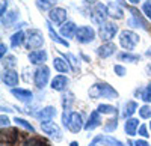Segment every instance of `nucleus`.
Segmentation results:
<instances>
[{
	"label": "nucleus",
	"mask_w": 151,
	"mask_h": 146,
	"mask_svg": "<svg viewBox=\"0 0 151 146\" xmlns=\"http://www.w3.org/2000/svg\"><path fill=\"white\" fill-rule=\"evenodd\" d=\"M91 98H106V100H115L118 98V92L107 83H95L89 89Z\"/></svg>",
	"instance_id": "nucleus-1"
},
{
	"label": "nucleus",
	"mask_w": 151,
	"mask_h": 146,
	"mask_svg": "<svg viewBox=\"0 0 151 146\" xmlns=\"http://www.w3.org/2000/svg\"><path fill=\"white\" fill-rule=\"evenodd\" d=\"M44 44V36L42 32L38 29H30L26 33V39H24V47L27 50H36V48L42 47Z\"/></svg>",
	"instance_id": "nucleus-2"
},
{
	"label": "nucleus",
	"mask_w": 151,
	"mask_h": 146,
	"mask_svg": "<svg viewBox=\"0 0 151 146\" xmlns=\"http://www.w3.org/2000/svg\"><path fill=\"white\" fill-rule=\"evenodd\" d=\"M119 44L124 50L132 51L136 48V45L139 44V36L132 30H122L119 33Z\"/></svg>",
	"instance_id": "nucleus-3"
},
{
	"label": "nucleus",
	"mask_w": 151,
	"mask_h": 146,
	"mask_svg": "<svg viewBox=\"0 0 151 146\" xmlns=\"http://www.w3.org/2000/svg\"><path fill=\"white\" fill-rule=\"evenodd\" d=\"M48 78H50V68L47 65H41L35 71V77H33V81H35V86L38 89H42L47 86L48 83Z\"/></svg>",
	"instance_id": "nucleus-4"
},
{
	"label": "nucleus",
	"mask_w": 151,
	"mask_h": 146,
	"mask_svg": "<svg viewBox=\"0 0 151 146\" xmlns=\"http://www.w3.org/2000/svg\"><path fill=\"white\" fill-rule=\"evenodd\" d=\"M116 32H118V26L115 23H104L98 29V36H100V39H101V41L110 42V39L116 35Z\"/></svg>",
	"instance_id": "nucleus-5"
},
{
	"label": "nucleus",
	"mask_w": 151,
	"mask_h": 146,
	"mask_svg": "<svg viewBox=\"0 0 151 146\" xmlns=\"http://www.w3.org/2000/svg\"><path fill=\"white\" fill-rule=\"evenodd\" d=\"M95 39V30L91 26H82L76 33V41L79 44H89Z\"/></svg>",
	"instance_id": "nucleus-6"
},
{
	"label": "nucleus",
	"mask_w": 151,
	"mask_h": 146,
	"mask_svg": "<svg viewBox=\"0 0 151 146\" xmlns=\"http://www.w3.org/2000/svg\"><path fill=\"white\" fill-rule=\"evenodd\" d=\"M41 128H42V131L45 132V134L52 136L56 142L62 140V131H60V128H59L55 122H52V120H45V122H41Z\"/></svg>",
	"instance_id": "nucleus-7"
},
{
	"label": "nucleus",
	"mask_w": 151,
	"mask_h": 146,
	"mask_svg": "<svg viewBox=\"0 0 151 146\" xmlns=\"http://www.w3.org/2000/svg\"><path fill=\"white\" fill-rule=\"evenodd\" d=\"M107 15H109V14H107V6H104L103 3H97L95 8H94V11H92V18H94V21L101 26V24L106 23Z\"/></svg>",
	"instance_id": "nucleus-8"
},
{
	"label": "nucleus",
	"mask_w": 151,
	"mask_h": 146,
	"mask_svg": "<svg viewBox=\"0 0 151 146\" xmlns=\"http://www.w3.org/2000/svg\"><path fill=\"white\" fill-rule=\"evenodd\" d=\"M82 128H85L82 115L77 112H71L70 119H68V130H71L73 132H79Z\"/></svg>",
	"instance_id": "nucleus-9"
},
{
	"label": "nucleus",
	"mask_w": 151,
	"mask_h": 146,
	"mask_svg": "<svg viewBox=\"0 0 151 146\" xmlns=\"http://www.w3.org/2000/svg\"><path fill=\"white\" fill-rule=\"evenodd\" d=\"M48 18L52 23L58 24V26H62V24L67 21V11L62 9V8H53L48 14Z\"/></svg>",
	"instance_id": "nucleus-10"
},
{
	"label": "nucleus",
	"mask_w": 151,
	"mask_h": 146,
	"mask_svg": "<svg viewBox=\"0 0 151 146\" xmlns=\"http://www.w3.org/2000/svg\"><path fill=\"white\" fill-rule=\"evenodd\" d=\"M2 80H3V83L6 84L8 88L14 89L17 84H18V81H20V77H18V72H17V71H14V69H6V71L3 72V75H2Z\"/></svg>",
	"instance_id": "nucleus-11"
},
{
	"label": "nucleus",
	"mask_w": 151,
	"mask_h": 146,
	"mask_svg": "<svg viewBox=\"0 0 151 146\" xmlns=\"http://www.w3.org/2000/svg\"><path fill=\"white\" fill-rule=\"evenodd\" d=\"M11 93L15 96V98L21 103H30L32 98H33V93L27 89H20V88H14L11 89Z\"/></svg>",
	"instance_id": "nucleus-12"
},
{
	"label": "nucleus",
	"mask_w": 151,
	"mask_h": 146,
	"mask_svg": "<svg viewBox=\"0 0 151 146\" xmlns=\"http://www.w3.org/2000/svg\"><path fill=\"white\" fill-rule=\"evenodd\" d=\"M130 12L133 14V17L129 20V26H132V27H141V29H148V26H147V21H144L142 20V17H141V14L137 12L136 9H133V8H130Z\"/></svg>",
	"instance_id": "nucleus-13"
},
{
	"label": "nucleus",
	"mask_w": 151,
	"mask_h": 146,
	"mask_svg": "<svg viewBox=\"0 0 151 146\" xmlns=\"http://www.w3.org/2000/svg\"><path fill=\"white\" fill-rule=\"evenodd\" d=\"M115 51H116V45L113 44V42H104L103 45H100L97 48V54L101 57V59H106V57L112 56Z\"/></svg>",
	"instance_id": "nucleus-14"
},
{
	"label": "nucleus",
	"mask_w": 151,
	"mask_h": 146,
	"mask_svg": "<svg viewBox=\"0 0 151 146\" xmlns=\"http://www.w3.org/2000/svg\"><path fill=\"white\" fill-rule=\"evenodd\" d=\"M77 30H79V27L76 26V23H73V21H67L60 26V35L64 36V38H73V36H76Z\"/></svg>",
	"instance_id": "nucleus-15"
},
{
	"label": "nucleus",
	"mask_w": 151,
	"mask_h": 146,
	"mask_svg": "<svg viewBox=\"0 0 151 146\" xmlns=\"http://www.w3.org/2000/svg\"><path fill=\"white\" fill-rule=\"evenodd\" d=\"M29 60L33 65H44L47 60V51L45 50H35L29 53Z\"/></svg>",
	"instance_id": "nucleus-16"
},
{
	"label": "nucleus",
	"mask_w": 151,
	"mask_h": 146,
	"mask_svg": "<svg viewBox=\"0 0 151 146\" xmlns=\"http://www.w3.org/2000/svg\"><path fill=\"white\" fill-rule=\"evenodd\" d=\"M100 125H101V118H100V112L95 110V112L91 113L89 119H88V122L85 124V130L86 131H92V130H95Z\"/></svg>",
	"instance_id": "nucleus-17"
},
{
	"label": "nucleus",
	"mask_w": 151,
	"mask_h": 146,
	"mask_svg": "<svg viewBox=\"0 0 151 146\" xmlns=\"http://www.w3.org/2000/svg\"><path fill=\"white\" fill-rule=\"evenodd\" d=\"M56 115H58L56 108H55L53 105H47V107H44L36 116L41 119V122H45V120H53V119L56 118Z\"/></svg>",
	"instance_id": "nucleus-18"
},
{
	"label": "nucleus",
	"mask_w": 151,
	"mask_h": 146,
	"mask_svg": "<svg viewBox=\"0 0 151 146\" xmlns=\"http://www.w3.org/2000/svg\"><path fill=\"white\" fill-rule=\"evenodd\" d=\"M68 86V78L65 75H56L53 80H52V89L56 90V92H62L65 90Z\"/></svg>",
	"instance_id": "nucleus-19"
},
{
	"label": "nucleus",
	"mask_w": 151,
	"mask_h": 146,
	"mask_svg": "<svg viewBox=\"0 0 151 146\" xmlns=\"http://www.w3.org/2000/svg\"><path fill=\"white\" fill-rule=\"evenodd\" d=\"M139 120L137 119H134V118H130V119H125V124H124V128H125V132L130 136V137H133V136H136V132H137V130H139Z\"/></svg>",
	"instance_id": "nucleus-20"
},
{
	"label": "nucleus",
	"mask_w": 151,
	"mask_h": 146,
	"mask_svg": "<svg viewBox=\"0 0 151 146\" xmlns=\"http://www.w3.org/2000/svg\"><path fill=\"white\" fill-rule=\"evenodd\" d=\"M53 66H55V69L58 71V72H68L70 71V63H68V60L65 59V57H55V60H53Z\"/></svg>",
	"instance_id": "nucleus-21"
},
{
	"label": "nucleus",
	"mask_w": 151,
	"mask_h": 146,
	"mask_svg": "<svg viewBox=\"0 0 151 146\" xmlns=\"http://www.w3.org/2000/svg\"><path fill=\"white\" fill-rule=\"evenodd\" d=\"M107 14H109V17L116 18V20H119V18H122V17H124L122 9H121L115 2H109V3H107Z\"/></svg>",
	"instance_id": "nucleus-22"
},
{
	"label": "nucleus",
	"mask_w": 151,
	"mask_h": 146,
	"mask_svg": "<svg viewBox=\"0 0 151 146\" xmlns=\"http://www.w3.org/2000/svg\"><path fill=\"white\" fill-rule=\"evenodd\" d=\"M47 29H48V35H50V38L53 39V42H58V44L64 45V47H68V45H70V42H68L67 39H62L60 35L55 32V29H53L52 24H50V21H47Z\"/></svg>",
	"instance_id": "nucleus-23"
},
{
	"label": "nucleus",
	"mask_w": 151,
	"mask_h": 146,
	"mask_svg": "<svg viewBox=\"0 0 151 146\" xmlns=\"http://www.w3.org/2000/svg\"><path fill=\"white\" fill-rule=\"evenodd\" d=\"M137 110V104L134 101H127L124 104V110H122V118L125 119H130V116Z\"/></svg>",
	"instance_id": "nucleus-24"
},
{
	"label": "nucleus",
	"mask_w": 151,
	"mask_h": 146,
	"mask_svg": "<svg viewBox=\"0 0 151 146\" xmlns=\"http://www.w3.org/2000/svg\"><path fill=\"white\" fill-rule=\"evenodd\" d=\"M94 142H95V143L103 142V143H106L107 146H124L119 140L113 139V137H110V136H98V137H95V139H94Z\"/></svg>",
	"instance_id": "nucleus-25"
},
{
	"label": "nucleus",
	"mask_w": 151,
	"mask_h": 146,
	"mask_svg": "<svg viewBox=\"0 0 151 146\" xmlns=\"http://www.w3.org/2000/svg\"><path fill=\"white\" fill-rule=\"evenodd\" d=\"M24 39H26V33L21 32V30H18V32H15L14 35L11 36V45L17 48V47H20L21 44H24Z\"/></svg>",
	"instance_id": "nucleus-26"
},
{
	"label": "nucleus",
	"mask_w": 151,
	"mask_h": 146,
	"mask_svg": "<svg viewBox=\"0 0 151 146\" xmlns=\"http://www.w3.org/2000/svg\"><path fill=\"white\" fill-rule=\"evenodd\" d=\"M17 18H18V12L17 11H12V12H9V14H6V15L2 17V24H3L5 27H11Z\"/></svg>",
	"instance_id": "nucleus-27"
},
{
	"label": "nucleus",
	"mask_w": 151,
	"mask_h": 146,
	"mask_svg": "<svg viewBox=\"0 0 151 146\" xmlns=\"http://www.w3.org/2000/svg\"><path fill=\"white\" fill-rule=\"evenodd\" d=\"M56 5V0H36V8L40 11H52Z\"/></svg>",
	"instance_id": "nucleus-28"
},
{
	"label": "nucleus",
	"mask_w": 151,
	"mask_h": 146,
	"mask_svg": "<svg viewBox=\"0 0 151 146\" xmlns=\"http://www.w3.org/2000/svg\"><path fill=\"white\" fill-rule=\"evenodd\" d=\"M118 59L121 60V62H132V63H134V62L139 60V56H137V54H132L129 51H124V53L118 54Z\"/></svg>",
	"instance_id": "nucleus-29"
},
{
	"label": "nucleus",
	"mask_w": 151,
	"mask_h": 146,
	"mask_svg": "<svg viewBox=\"0 0 151 146\" xmlns=\"http://www.w3.org/2000/svg\"><path fill=\"white\" fill-rule=\"evenodd\" d=\"M97 110L103 115H115L116 113V108L113 105H109V104H100Z\"/></svg>",
	"instance_id": "nucleus-30"
},
{
	"label": "nucleus",
	"mask_w": 151,
	"mask_h": 146,
	"mask_svg": "<svg viewBox=\"0 0 151 146\" xmlns=\"http://www.w3.org/2000/svg\"><path fill=\"white\" fill-rule=\"evenodd\" d=\"M67 60H68V63L73 66V71H77V68H79V60H77V57H76L74 54H71V53H65V54H62Z\"/></svg>",
	"instance_id": "nucleus-31"
},
{
	"label": "nucleus",
	"mask_w": 151,
	"mask_h": 146,
	"mask_svg": "<svg viewBox=\"0 0 151 146\" xmlns=\"http://www.w3.org/2000/svg\"><path fill=\"white\" fill-rule=\"evenodd\" d=\"M14 122H15L17 125L23 127V128H26V130H27V131H30V132H35V128H33V127L27 122L26 119H21V118H18V116H17V118L14 119Z\"/></svg>",
	"instance_id": "nucleus-32"
},
{
	"label": "nucleus",
	"mask_w": 151,
	"mask_h": 146,
	"mask_svg": "<svg viewBox=\"0 0 151 146\" xmlns=\"http://www.w3.org/2000/svg\"><path fill=\"white\" fill-rule=\"evenodd\" d=\"M116 128H118V119H116V118H115V119L107 120V124L103 127L104 132H112V131H115Z\"/></svg>",
	"instance_id": "nucleus-33"
},
{
	"label": "nucleus",
	"mask_w": 151,
	"mask_h": 146,
	"mask_svg": "<svg viewBox=\"0 0 151 146\" xmlns=\"http://www.w3.org/2000/svg\"><path fill=\"white\" fill-rule=\"evenodd\" d=\"M139 116L142 118V119H151V107L150 105H142V107H139Z\"/></svg>",
	"instance_id": "nucleus-34"
},
{
	"label": "nucleus",
	"mask_w": 151,
	"mask_h": 146,
	"mask_svg": "<svg viewBox=\"0 0 151 146\" xmlns=\"http://www.w3.org/2000/svg\"><path fill=\"white\" fill-rule=\"evenodd\" d=\"M15 62H17L15 56H6V57H3V66L6 69H11L12 66H15Z\"/></svg>",
	"instance_id": "nucleus-35"
},
{
	"label": "nucleus",
	"mask_w": 151,
	"mask_h": 146,
	"mask_svg": "<svg viewBox=\"0 0 151 146\" xmlns=\"http://www.w3.org/2000/svg\"><path fill=\"white\" fill-rule=\"evenodd\" d=\"M24 146H47L41 139H36V137H32V139H29L26 143H24Z\"/></svg>",
	"instance_id": "nucleus-36"
},
{
	"label": "nucleus",
	"mask_w": 151,
	"mask_h": 146,
	"mask_svg": "<svg viewBox=\"0 0 151 146\" xmlns=\"http://www.w3.org/2000/svg\"><path fill=\"white\" fill-rule=\"evenodd\" d=\"M113 71H115V74L118 77H124L125 74H127V69H125L122 65H115V66H113Z\"/></svg>",
	"instance_id": "nucleus-37"
},
{
	"label": "nucleus",
	"mask_w": 151,
	"mask_h": 146,
	"mask_svg": "<svg viewBox=\"0 0 151 146\" xmlns=\"http://www.w3.org/2000/svg\"><path fill=\"white\" fill-rule=\"evenodd\" d=\"M17 139H18V132L17 131H9L8 137H6V143H14Z\"/></svg>",
	"instance_id": "nucleus-38"
},
{
	"label": "nucleus",
	"mask_w": 151,
	"mask_h": 146,
	"mask_svg": "<svg viewBox=\"0 0 151 146\" xmlns=\"http://www.w3.org/2000/svg\"><path fill=\"white\" fill-rule=\"evenodd\" d=\"M142 12L148 20H151V3H144L142 5Z\"/></svg>",
	"instance_id": "nucleus-39"
},
{
	"label": "nucleus",
	"mask_w": 151,
	"mask_h": 146,
	"mask_svg": "<svg viewBox=\"0 0 151 146\" xmlns=\"http://www.w3.org/2000/svg\"><path fill=\"white\" fill-rule=\"evenodd\" d=\"M139 136H142L144 139H147L150 134H148V131H147V127L145 125H141L139 127Z\"/></svg>",
	"instance_id": "nucleus-40"
},
{
	"label": "nucleus",
	"mask_w": 151,
	"mask_h": 146,
	"mask_svg": "<svg viewBox=\"0 0 151 146\" xmlns=\"http://www.w3.org/2000/svg\"><path fill=\"white\" fill-rule=\"evenodd\" d=\"M6 8H8V3H6V0H2V9H0V15H6Z\"/></svg>",
	"instance_id": "nucleus-41"
},
{
	"label": "nucleus",
	"mask_w": 151,
	"mask_h": 146,
	"mask_svg": "<svg viewBox=\"0 0 151 146\" xmlns=\"http://www.w3.org/2000/svg\"><path fill=\"white\" fill-rule=\"evenodd\" d=\"M6 51H8V47H6V45L2 42V44H0V56H2V57H5Z\"/></svg>",
	"instance_id": "nucleus-42"
},
{
	"label": "nucleus",
	"mask_w": 151,
	"mask_h": 146,
	"mask_svg": "<svg viewBox=\"0 0 151 146\" xmlns=\"http://www.w3.org/2000/svg\"><path fill=\"white\" fill-rule=\"evenodd\" d=\"M9 125V119L5 116V115H2V128H5V127H8Z\"/></svg>",
	"instance_id": "nucleus-43"
},
{
	"label": "nucleus",
	"mask_w": 151,
	"mask_h": 146,
	"mask_svg": "<svg viewBox=\"0 0 151 146\" xmlns=\"http://www.w3.org/2000/svg\"><path fill=\"white\" fill-rule=\"evenodd\" d=\"M134 146H150L145 140H136L134 142Z\"/></svg>",
	"instance_id": "nucleus-44"
},
{
	"label": "nucleus",
	"mask_w": 151,
	"mask_h": 146,
	"mask_svg": "<svg viewBox=\"0 0 151 146\" xmlns=\"http://www.w3.org/2000/svg\"><path fill=\"white\" fill-rule=\"evenodd\" d=\"M145 90H147V93H150V95H151V83H150L148 86L145 88Z\"/></svg>",
	"instance_id": "nucleus-45"
},
{
	"label": "nucleus",
	"mask_w": 151,
	"mask_h": 146,
	"mask_svg": "<svg viewBox=\"0 0 151 146\" xmlns=\"http://www.w3.org/2000/svg\"><path fill=\"white\" fill-rule=\"evenodd\" d=\"M129 2H130V3H133V5H136V3H139L141 0H129Z\"/></svg>",
	"instance_id": "nucleus-46"
},
{
	"label": "nucleus",
	"mask_w": 151,
	"mask_h": 146,
	"mask_svg": "<svg viewBox=\"0 0 151 146\" xmlns=\"http://www.w3.org/2000/svg\"><path fill=\"white\" fill-rule=\"evenodd\" d=\"M86 2H88V3H97L98 0H86Z\"/></svg>",
	"instance_id": "nucleus-47"
},
{
	"label": "nucleus",
	"mask_w": 151,
	"mask_h": 146,
	"mask_svg": "<svg viewBox=\"0 0 151 146\" xmlns=\"http://www.w3.org/2000/svg\"><path fill=\"white\" fill-rule=\"evenodd\" d=\"M70 146H79V143L77 142H71V145Z\"/></svg>",
	"instance_id": "nucleus-48"
},
{
	"label": "nucleus",
	"mask_w": 151,
	"mask_h": 146,
	"mask_svg": "<svg viewBox=\"0 0 151 146\" xmlns=\"http://www.w3.org/2000/svg\"><path fill=\"white\" fill-rule=\"evenodd\" d=\"M89 146H97V143H95V142H92V143H91Z\"/></svg>",
	"instance_id": "nucleus-49"
},
{
	"label": "nucleus",
	"mask_w": 151,
	"mask_h": 146,
	"mask_svg": "<svg viewBox=\"0 0 151 146\" xmlns=\"http://www.w3.org/2000/svg\"><path fill=\"white\" fill-rule=\"evenodd\" d=\"M150 130H151V122H150Z\"/></svg>",
	"instance_id": "nucleus-50"
},
{
	"label": "nucleus",
	"mask_w": 151,
	"mask_h": 146,
	"mask_svg": "<svg viewBox=\"0 0 151 146\" xmlns=\"http://www.w3.org/2000/svg\"><path fill=\"white\" fill-rule=\"evenodd\" d=\"M148 2H150V3H151V0H148Z\"/></svg>",
	"instance_id": "nucleus-51"
}]
</instances>
